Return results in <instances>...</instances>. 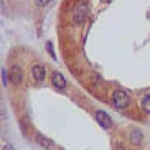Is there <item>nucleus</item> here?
<instances>
[{"label":"nucleus","instance_id":"20e7f679","mask_svg":"<svg viewBox=\"0 0 150 150\" xmlns=\"http://www.w3.org/2000/svg\"><path fill=\"white\" fill-rule=\"evenodd\" d=\"M96 120H97V124H99L101 127H104V129L112 127V120H110V117L104 112V110H97L96 112Z\"/></svg>","mask_w":150,"mask_h":150},{"label":"nucleus","instance_id":"f8f14e48","mask_svg":"<svg viewBox=\"0 0 150 150\" xmlns=\"http://www.w3.org/2000/svg\"><path fill=\"white\" fill-rule=\"evenodd\" d=\"M46 48H48V51H50V54L54 58V51H53V45L51 43H46Z\"/></svg>","mask_w":150,"mask_h":150},{"label":"nucleus","instance_id":"6e6552de","mask_svg":"<svg viewBox=\"0 0 150 150\" xmlns=\"http://www.w3.org/2000/svg\"><path fill=\"white\" fill-rule=\"evenodd\" d=\"M142 140V132L139 129H134L132 132H130V142H132L134 145H139Z\"/></svg>","mask_w":150,"mask_h":150},{"label":"nucleus","instance_id":"4468645a","mask_svg":"<svg viewBox=\"0 0 150 150\" xmlns=\"http://www.w3.org/2000/svg\"><path fill=\"white\" fill-rule=\"evenodd\" d=\"M115 150H124V149H122V145H120V144H117V145H115Z\"/></svg>","mask_w":150,"mask_h":150},{"label":"nucleus","instance_id":"f03ea898","mask_svg":"<svg viewBox=\"0 0 150 150\" xmlns=\"http://www.w3.org/2000/svg\"><path fill=\"white\" fill-rule=\"evenodd\" d=\"M112 104H114L117 109H125L129 107L130 104V97H129L127 93H124V91H115L112 94Z\"/></svg>","mask_w":150,"mask_h":150},{"label":"nucleus","instance_id":"423d86ee","mask_svg":"<svg viewBox=\"0 0 150 150\" xmlns=\"http://www.w3.org/2000/svg\"><path fill=\"white\" fill-rule=\"evenodd\" d=\"M31 76H33V79H36V81H45L46 79V69H45V66L35 64V66L31 68Z\"/></svg>","mask_w":150,"mask_h":150},{"label":"nucleus","instance_id":"9d476101","mask_svg":"<svg viewBox=\"0 0 150 150\" xmlns=\"http://www.w3.org/2000/svg\"><path fill=\"white\" fill-rule=\"evenodd\" d=\"M8 79H10V74L5 69H2V84L7 86V84H8Z\"/></svg>","mask_w":150,"mask_h":150},{"label":"nucleus","instance_id":"ddd939ff","mask_svg":"<svg viewBox=\"0 0 150 150\" xmlns=\"http://www.w3.org/2000/svg\"><path fill=\"white\" fill-rule=\"evenodd\" d=\"M2 150H13V147L10 145V144H4V147H2Z\"/></svg>","mask_w":150,"mask_h":150},{"label":"nucleus","instance_id":"1a4fd4ad","mask_svg":"<svg viewBox=\"0 0 150 150\" xmlns=\"http://www.w3.org/2000/svg\"><path fill=\"white\" fill-rule=\"evenodd\" d=\"M140 107L144 112H147V114H150V94H145V96L142 97L140 101Z\"/></svg>","mask_w":150,"mask_h":150},{"label":"nucleus","instance_id":"0eeeda50","mask_svg":"<svg viewBox=\"0 0 150 150\" xmlns=\"http://www.w3.org/2000/svg\"><path fill=\"white\" fill-rule=\"evenodd\" d=\"M36 142H38L43 149H46V150H54V144L50 140L48 137H45L43 134H38V135H36Z\"/></svg>","mask_w":150,"mask_h":150},{"label":"nucleus","instance_id":"f257e3e1","mask_svg":"<svg viewBox=\"0 0 150 150\" xmlns=\"http://www.w3.org/2000/svg\"><path fill=\"white\" fill-rule=\"evenodd\" d=\"M86 18H88V4L84 0H78V4L73 8V22L74 25L81 27L86 23Z\"/></svg>","mask_w":150,"mask_h":150},{"label":"nucleus","instance_id":"9b49d317","mask_svg":"<svg viewBox=\"0 0 150 150\" xmlns=\"http://www.w3.org/2000/svg\"><path fill=\"white\" fill-rule=\"evenodd\" d=\"M51 0H36V4L40 5V7H45V5H48Z\"/></svg>","mask_w":150,"mask_h":150},{"label":"nucleus","instance_id":"7ed1b4c3","mask_svg":"<svg viewBox=\"0 0 150 150\" xmlns=\"http://www.w3.org/2000/svg\"><path fill=\"white\" fill-rule=\"evenodd\" d=\"M8 74H10V81H12L13 84H20L23 81V71L18 64H13V66L10 68Z\"/></svg>","mask_w":150,"mask_h":150},{"label":"nucleus","instance_id":"39448f33","mask_svg":"<svg viewBox=\"0 0 150 150\" xmlns=\"http://www.w3.org/2000/svg\"><path fill=\"white\" fill-rule=\"evenodd\" d=\"M51 84H53L56 89H64L66 88V79H64V76H63L61 73L54 71L53 74H51Z\"/></svg>","mask_w":150,"mask_h":150}]
</instances>
